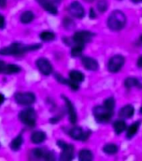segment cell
I'll list each match as a JSON object with an SVG mask.
<instances>
[{
	"instance_id": "5b68a950",
	"label": "cell",
	"mask_w": 142,
	"mask_h": 161,
	"mask_svg": "<svg viewBox=\"0 0 142 161\" xmlns=\"http://www.w3.org/2000/svg\"><path fill=\"white\" fill-rule=\"evenodd\" d=\"M57 145L62 149V153H60V159L62 161H70L74 158L75 154V147L70 143H65V141L59 140Z\"/></svg>"
},
{
	"instance_id": "3957f363",
	"label": "cell",
	"mask_w": 142,
	"mask_h": 161,
	"mask_svg": "<svg viewBox=\"0 0 142 161\" xmlns=\"http://www.w3.org/2000/svg\"><path fill=\"white\" fill-rule=\"evenodd\" d=\"M18 118H19L20 122L24 123L25 126L33 128L36 125V120H37L36 111L32 108H25L19 112Z\"/></svg>"
},
{
	"instance_id": "4dcf8cb0",
	"label": "cell",
	"mask_w": 142,
	"mask_h": 161,
	"mask_svg": "<svg viewBox=\"0 0 142 161\" xmlns=\"http://www.w3.org/2000/svg\"><path fill=\"white\" fill-rule=\"evenodd\" d=\"M45 153H46V151H45L44 149L40 148H34V149H33L31 153H32V155L35 158H45Z\"/></svg>"
},
{
	"instance_id": "ffe728a7",
	"label": "cell",
	"mask_w": 142,
	"mask_h": 161,
	"mask_svg": "<svg viewBox=\"0 0 142 161\" xmlns=\"http://www.w3.org/2000/svg\"><path fill=\"white\" fill-rule=\"evenodd\" d=\"M34 14L32 12V11H25L21 14L20 16V22L24 24V25H27V24H29L34 20Z\"/></svg>"
},
{
	"instance_id": "e575fe53",
	"label": "cell",
	"mask_w": 142,
	"mask_h": 161,
	"mask_svg": "<svg viewBox=\"0 0 142 161\" xmlns=\"http://www.w3.org/2000/svg\"><path fill=\"white\" fill-rule=\"evenodd\" d=\"M5 67H6V64H5V62L0 60V73L4 72Z\"/></svg>"
},
{
	"instance_id": "2e32d148",
	"label": "cell",
	"mask_w": 142,
	"mask_h": 161,
	"mask_svg": "<svg viewBox=\"0 0 142 161\" xmlns=\"http://www.w3.org/2000/svg\"><path fill=\"white\" fill-rule=\"evenodd\" d=\"M46 138H47L46 133L44 131L39 130L35 131L32 133L30 139L32 141V143H35V144H39V143H42L43 142H45Z\"/></svg>"
},
{
	"instance_id": "ab89813d",
	"label": "cell",
	"mask_w": 142,
	"mask_h": 161,
	"mask_svg": "<svg viewBox=\"0 0 142 161\" xmlns=\"http://www.w3.org/2000/svg\"><path fill=\"white\" fill-rule=\"evenodd\" d=\"M137 65H138V67H140V68H141V69H142V56L138 59Z\"/></svg>"
},
{
	"instance_id": "e0dca14e",
	"label": "cell",
	"mask_w": 142,
	"mask_h": 161,
	"mask_svg": "<svg viewBox=\"0 0 142 161\" xmlns=\"http://www.w3.org/2000/svg\"><path fill=\"white\" fill-rule=\"evenodd\" d=\"M69 76H70V79L72 80L73 82L77 83V84L82 83L85 80V75L80 70H71L70 74H69Z\"/></svg>"
},
{
	"instance_id": "ba28073f",
	"label": "cell",
	"mask_w": 142,
	"mask_h": 161,
	"mask_svg": "<svg viewBox=\"0 0 142 161\" xmlns=\"http://www.w3.org/2000/svg\"><path fill=\"white\" fill-rule=\"evenodd\" d=\"M125 64V58L120 55H115L110 58L108 63V70L111 73H116Z\"/></svg>"
},
{
	"instance_id": "8992f818",
	"label": "cell",
	"mask_w": 142,
	"mask_h": 161,
	"mask_svg": "<svg viewBox=\"0 0 142 161\" xmlns=\"http://www.w3.org/2000/svg\"><path fill=\"white\" fill-rule=\"evenodd\" d=\"M14 99L18 104L22 106H30L36 101V97L33 92H17L15 93Z\"/></svg>"
},
{
	"instance_id": "9a60e30c",
	"label": "cell",
	"mask_w": 142,
	"mask_h": 161,
	"mask_svg": "<svg viewBox=\"0 0 142 161\" xmlns=\"http://www.w3.org/2000/svg\"><path fill=\"white\" fill-rule=\"evenodd\" d=\"M39 4L41 7L47 11L49 14L52 15H56L58 14V9L55 4H53L52 3L50 2V0H36Z\"/></svg>"
},
{
	"instance_id": "8fae6325",
	"label": "cell",
	"mask_w": 142,
	"mask_h": 161,
	"mask_svg": "<svg viewBox=\"0 0 142 161\" xmlns=\"http://www.w3.org/2000/svg\"><path fill=\"white\" fill-rule=\"evenodd\" d=\"M69 13L76 19H83L85 15V10L82 4L78 1H74L69 6Z\"/></svg>"
},
{
	"instance_id": "4316f807",
	"label": "cell",
	"mask_w": 142,
	"mask_h": 161,
	"mask_svg": "<svg viewBox=\"0 0 142 161\" xmlns=\"http://www.w3.org/2000/svg\"><path fill=\"white\" fill-rule=\"evenodd\" d=\"M103 152L107 154H115L118 152V146L114 143H107L103 147Z\"/></svg>"
},
{
	"instance_id": "277c9868",
	"label": "cell",
	"mask_w": 142,
	"mask_h": 161,
	"mask_svg": "<svg viewBox=\"0 0 142 161\" xmlns=\"http://www.w3.org/2000/svg\"><path fill=\"white\" fill-rule=\"evenodd\" d=\"M93 115L97 123H105L111 119L113 112L108 110L104 106H96L93 109Z\"/></svg>"
},
{
	"instance_id": "52a82bcc",
	"label": "cell",
	"mask_w": 142,
	"mask_h": 161,
	"mask_svg": "<svg viewBox=\"0 0 142 161\" xmlns=\"http://www.w3.org/2000/svg\"><path fill=\"white\" fill-rule=\"evenodd\" d=\"M94 34L91 33L90 31H87V30H80V31H77L74 34L72 37L73 43L75 45H84L88 42H90V40H92V38L94 37Z\"/></svg>"
},
{
	"instance_id": "ac0fdd59",
	"label": "cell",
	"mask_w": 142,
	"mask_h": 161,
	"mask_svg": "<svg viewBox=\"0 0 142 161\" xmlns=\"http://www.w3.org/2000/svg\"><path fill=\"white\" fill-rule=\"evenodd\" d=\"M135 113V109L133 108L132 105H126L123 107L120 111V117L125 119L132 118Z\"/></svg>"
},
{
	"instance_id": "b9f144b4",
	"label": "cell",
	"mask_w": 142,
	"mask_h": 161,
	"mask_svg": "<svg viewBox=\"0 0 142 161\" xmlns=\"http://www.w3.org/2000/svg\"><path fill=\"white\" fill-rule=\"evenodd\" d=\"M85 2H87V3H92L94 0H85Z\"/></svg>"
},
{
	"instance_id": "30bf717a",
	"label": "cell",
	"mask_w": 142,
	"mask_h": 161,
	"mask_svg": "<svg viewBox=\"0 0 142 161\" xmlns=\"http://www.w3.org/2000/svg\"><path fill=\"white\" fill-rule=\"evenodd\" d=\"M69 135L75 140L85 141L90 135V131H85L80 127H74L69 131Z\"/></svg>"
},
{
	"instance_id": "f1b7e54d",
	"label": "cell",
	"mask_w": 142,
	"mask_h": 161,
	"mask_svg": "<svg viewBox=\"0 0 142 161\" xmlns=\"http://www.w3.org/2000/svg\"><path fill=\"white\" fill-rule=\"evenodd\" d=\"M63 26L65 27V30H72L75 27V23L73 19L66 17L63 19Z\"/></svg>"
},
{
	"instance_id": "6da1fadb",
	"label": "cell",
	"mask_w": 142,
	"mask_h": 161,
	"mask_svg": "<svg viewBox=\"0 0 142 161\" xmlns=\"http://www.w3.org/2000/svg\"><path fill=\"white\" fill-rule=\"evenodd\" d=\"M41 47H42V45H40V44L24 45L23 43L14 42L8 46L0 49V55L18 56V55H24V53L29 52V51L39 50Z\"/></svg>"
},
{
	"instance_id": "d6986e66",
	"label": "cell",
	"mask_w": 142,
	"mask_h": 161,
	"mask_svg": "<svg viewBox=\"0 0 142 161\" xmlns=\"http://www.w3.org/2000/svg\"><path fill=\"white\" fill-rule=\"evenodd\" d=\"M23 143H24V138H23L22 133H20L18 135L14 138L11 141V143H10V148L12 149L13 151H18L21 148V146L23 145Z\"/></svg>"
},
{
	"instance_id": "60d3db41",
	"label": "cell",
	"mask_w": 142,
	"mask_h": 161,
	"mask_svg": "<svg viewBox=\"0 0 142 161\" xmlns=\"http://www.w3.org/2000/svg\"><path fill=\"white\" fill-rule=\"evenodd\" d=\"M133 2L135 3H141L142 0H132Z\"/></svg>"
},
{
	"instance_id": "1f68e13d",
	"label": "cell",
	"mask_w": 142,
	"mask_h": 161,
	"mask_svg": "<svg viewBox=\"0 0 142 161\" xmlns=\"http://www.w3.org/2000/svg\"><path fill=\"white\" fill-rule=\"evenodd\" d=\"M109 7V3H108L107 0H99L97 3V8L100 13L105 12L108 9Z\"/></svg>"
},
{
	"instance_id": "74e56055",
	"label": "cell",
	"mask_w": 142,
	"mask_h": 161,
	"mask_svg": "<svg viewBox=\"0 0 142 161\" xmlns=\"http://www.w3.org/2000/svg\"><path fill=\"white\" fill-rule=\"evenodd\" d=\"M7 4V0H0V8H4Z\"/></svg>"
},
{
	"instance_id": "7bdbcfd3",
	"label": "cell",
	"mask_w": 142,
	"mask_h": 161,
	"mask_svg": "<svg viewBox=\"0 0 142 161\" xmlns=\"http://www.w3.org/2000/svg\"><path fill=\"white\" fill-rule=\"evenodd\" d=\"M140 113H142V108H140Z\"/></svg>"
},
{
	"instance_id": "603a6c76",
	"label": "cell",
	"mask_w": 142,
	"mask_h": 161,
	"mask_svg": "<svg viewBox=\"0 0 142 161\" xmlns=\"http://www.w3.org/2000/svg\"><path fill=\"white\" fill-rule=\"evenodd\" d=\"M39 39L45 42H50L55 39V33L51 32V31H48V30H45V31H43L42 33L39 34Z\"/></svg>"
},
{
	"instance_id": "44dd1931",
	"label": "cell",
	"mask_w": 142,
	"mask_h": 161,
	"mask_svg": "<svg viewBox=\"0 0 142 161\" xmlns=\"http://www.w3.org/2000/svg\"><path fill=\"white\" fill-rule=\"evenodd\" d=\"M21 70L22 69L19 65H15V64H8V65H6L3 73L6 75H12V74H17V73L20 72Z\"/></svg>"
},
{
	"instance_id": "7a4b0ae2",
	"label": "cell",
	"mask_w": 142,
	"mask_h": 161,
	"mask_svg": "<svg viewBox=\"0 0 142 161\" xmlns=\"http://www.w3.org/2000/svg\"><path fill=\"white\" fill-rule=\"evenodd\" d=\"M126 17L124 13L120 10H115L108 18L107 25L109 29L113 31H118L125 27Z\"/></svg>"
},
{
	"instance_id": "cb8c5ba5",
	"label": "cell",
	"mask_w": 142,
	"mask_h": 161,
	"mask_svg": "<svg viewBox=\"0 0 142 161\" xmlns=\"http://www.w3.org/2000/svg\"><path fill=\"white\" fill-rule=\"evenodd\" d=\"M84 49H85V45H73L72 48H71V56L75 58L80 57V55H82Z\"/></svg>"
},
{
	"instance_id": "f546056e",
	"label": "cell",
	"mask_w": 142,
	"mask_h": 161,
	"mask_svg": "<svg viewBox=\"0 0 142 161\" xmlns=\"http://www.w3.org/2000/svg\"><path fill=\"white\" fill-rule=\"evenodd\" d=\"M103 106L105 108H107L108 110L114 112V109H115V101L114 99V97H109L107 99H105L104 101V105Z\"/></svg>"
},
{
	"instance_id": "8d00e7d4",
	"label": "cell",
	"mask_w": 142,
	"mask_h": 161,
	"mask_svg": "<svg viewBox=\"0 0 142 161\" xmlns=\"http://www.w3.org/2000/svg\"><path fill=\"white\" fill-rule=\"evenodd\" d=\"M5 97L3 93H0V105H2L3 103H4Z\"/></svg>"
},
{
	"instance_id": "7c38bea8",
	"label": "cell",
	"mask_w": 142,
	"mask_h": 161,
	"mask_svg": "<svg viewBox=\"0 0 142 161\" xmlns=\"http://www.w3.org/2000/svg\"><path fill=\"white\" fill-rule=\"evenodd\" d=\"M36 65L38 69L43 75H50L53 72V66L50 60L46 58H39L36 60Z\"/></svg>"
},
{
	"instance_id": "9c48e42d",
	"label": "cell",
	"mask_w": 142,
	"mask_h": 161,
	"mask_svg": "<svg viewBox=\"0 0 142 161\" xmlns=\"http://www.w3.org/2000/svg\"><path fill=\"white\" fill-rule=\"evenodd\" d=\"M61 97L64 100L65 103V110L67 112L68 116H69V119H70V123L72 124H75L76 123L78 120V116L77 113H76V109L75 108V105L73 104L72 102L69 99L68 97H66L65 96L62 95Z\"/></svg>"
},
{
	"instance_id": "836d02e7",
	"label": "cell",
	"mask_w": 142,
	"mask_h": 161,
	"mask_svg": "<svg viewBox=\"0 0 142 161\" xmlns=\"http://www.w3.org/2000/svg\"><path fill=\"white\" fill-rule=\"evenodd\" d=\"M5 25H6V22H5V19L3 15L0 14V30L4 29Z\"/></svg>"
},
{
	"instance_id": "7402d4cb",
	"label": "cell",
	"mask_w": 142,
	"mask_h": 161,
	"mask_svg": "<svg viewBox=\"0 0 142 161\" xmlns=\"http://www.w3.org/2000/svg\"><path fill=\"white\" fill-rule=\"evenodd\" d=\"M93 159L92 152L89 149H82L79 153V160L80 161H91Z\"/></svg>"
},
{
	"instance_id": "83f0119b",
	"label": "cell",
	"mask_w": 142,
	"mask_h": 161,
	"mask_svg": "<svg viewBox=\"0 0 142 161\" xmlns=\"http://www.w3.org/2000/svg\"><path fill=\"white\" fill-rule=\"evenodd\" d=\"M125 87L131 88L134 86H140V81L138 79L135 77H129L125 79Z\"/></svg>"
},
{
	"instance_id": "5bb4252c",
	"label": "cell",
	"mask_w": 142,
	"mask_h": 161,
	"mask_svg": "<svg viewBox=\"0 0 142 161\" xmlns=\"http://www.w3.org/2000/svg\"><path fill=\"white\" fill-rule=\"evenodd\" d=\"M55 78L56 79V80H57L58 82L61 83L63 85L68 86L71 90L78 91L80 89V86H79V84L73 82L70 79H66V78H65L61 75H60L59 73H55Z\"/></svg>"
},
{
	"instance_id": "484cf974",
	"label": "cell",
	"mask_w": 142,
	"mask_h": 161,
	"mask_svg": "<svg viewBox=\"0 0 142 161\" xmlns=\"http://www.w3.org/2000/svg\"><path fill=\"white\" fill-rule=\"evenodd\" d=\"M126 128V123L122 120L115 121L114 123V130L116 133V134H120L123 133L125 129Z\"/></svg>"
},
{
	"instance_id": "d6a6232c",
	"label": "cell",
	"mask_w": 142,
	"mask_h": 161,
	"mask_svg": "<svg viewBox=\"0 0 142 161\" xmlns=\"http://www.w3.org/2000/svg\"><path fill=\"white\" fill-rule=\"evenodd\" d=\"M55 153L53 151H46L45 155V159L46 160H54L55 159Z\"/></svg>"
},
{
	"instance_id": "f35d334b",
	"label": "cell",
	"mask_w": 142,
	"mask_h": 161,
	"mask_svg": "<svg viewBox=\"0 0 142 161\" xmlns=\"http://www.w3.org/2000/svg\"><path fill=\"white\" fill-rule=\"evenodd\" d=\"M50 1L53 4H55V6H56V5H58V4H60V3L62 2V0H50Z\"/></svg>"
},
{
	"instance_id": "4fadbf2b",
	"label": "cell",
	"mask_w": 142,
	"mask_h": 161,
	"mask_svg": "<svg viewBox=\"0 0 142 161\" xmlns=\"http://www.w3.org/2000/svg\"><path fill=\"white\" fill-rule=\"evenodd\" d=\"M81 62H82L84 67L88 70L95 71V70H97L99 69V63L94 58L89 57V56H84L81 59Z\"/></svg>"
},
{
	"instance_id": "d4e9b609",
	"label": "cell",
	"mask_w": 142,
	"mask_h": 161,
	"mask_svg": "<svg viewBox=\"0 0 142 161\" xmlns=\"http://www.w3.org/2000/svg\"><path fill=\"white\" fill-rule=\"evenodd\" d=\"M139 127H140V122L139 123L136 122V123H133L132 125H130L129 127V128H128L127 133H126L127 138H132L136 134V133H137Z\"/></svg>"
},
{
	"instance_id": "d590c367",
	"label": "cell",
	"mask_w": 142,
	"mask_h": 161,
	"mask_svg": "<svg viewBox=\"0 0 142 161\" xmlns=\"http://www.w3.org/2000/svg\"><path fill=\"white\" fill-rule=\"evenodd\" d=\"M89 16H90V18L91 19H94L96 18V14H95V11L94 8H90V14H89Z\"/></svg>"
}]
</instances>
